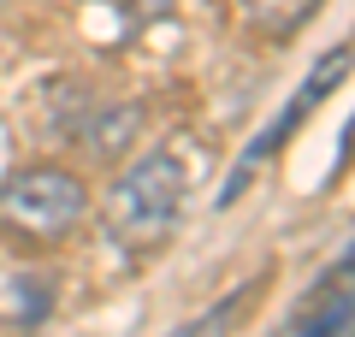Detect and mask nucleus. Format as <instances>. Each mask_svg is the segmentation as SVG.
Listing matches in <instances>:
<instances>
[{
    "label": "nucleus",
    "mask_w": 355,
    "mask_h": 337,
    "mask_svg": "<svg viewBox=\"0 0 355 337\" xmlns=\"http://www.w3.org/2000/svg\"><path fill=\"white\" fill-rule=\"evenodd\" d=\"M349 65H355V48H338V53H326V60H320L314 71L302 77V89H296L291 112H279V119H272V125H266L261 137H254V148L243 154V166H237V172H231V189L243 184V172H249V166L261 160V154H272V148H279V142H284V137H291V130H296V125H302V119H308V112L320 107V95H326V89H338V83H343V71H349ZM231 189H225V196H231Z\"/></svg>",
    "instance_id": "obj_4"
},
{
    "label": "nucleus",
    "mask_w": 355,
    "mask_h": 337,
    "mask_svg": "<svg viewBox=\"0 0 355 337\" xmlns=\"http://www.w3.org/2000/svg\"><path fill=\"white\" fill-rule=\"evenodd\" d=\"M349 337H355V325H349Z\"/></svg>",
    "instance_id": "obj_8"
},
{
    "label": "nucleus",
    "mask_w": 355,
    "mask_h": 337,
    "mask_svg": "<svg viewBox=\"0 0 355 337\" xmlns=\"http://www.w3.org/2000/svg\"><path fill=\"white\" fill-rule=\"evenodd\" d=\"M237 6L261 36H296L302 24L320 18V0H237Z\"/></svg>",
    "instance_id": "obj_6"
},
{
    "label": "nucleus",
    "mask_w": 355,
    "mask_h": 337,
    "mask_svg": "<svg viewBox=\"0 0 355 337\" xmlns=\"http://www.w3.org/2000/svg\"><path fill=\"white\" fill-rule=\"evenodd\" d=\"M355 154V119H349V130H343V160Z\"/></svg>",
    "instance_id": "obj_7"
},
{
    "label": "nucleus",
    "mask_w": 355,
    "mask_h": 337,
    "mask_svg": "<svg viewBox=\"0 0 355 337\" xmlns=\"http://www.w3.org/2000/svg\"><path fill=\"white\" fill-rule=\"evenodd\" d=\"M89 213V189L71 166H18L0 184V231L12 243H60L77 231V219Z\"/></svg>",
    "instance_id": "obj_2"
},
{
    "label": "nucleus",
    "mask_w": 355,
    "mask_h": 337,
    "mask_svg": "<svg viewBox=\"0 0 355 337\" xmlns=\"http://www.w3.org/2000/svg\"><path fill=\"white\" fill-rule=\"evenodd\" d=\"M137 125H142V107H95L89 119L71 125V137L89 160H119L130 148V137H137Z\"/></svg>",
    "instance_id": "obj_5"
},
{
    "label": "nucleus",
    "mask_w": 355,
    "mask_h": 337,
    "mask_svg": "<svg viewBox=\"0 0 355 337\" xmlns=\"http://www.w3.org/2000/svg\"><path fill=\"white\" fill-rule=\"evenodd\" d=\"M196 184V160L184 154V142H160L142 160H130L119 172V184L107 189L101 219L125 249H142V243L172 237V225L184 219V201H190Z\"/></svg>",
    "instance_id": "obj_1"
},
{
    "label": "nucleus",
    "mask_w": 355,
    "mask_h": 337,
    "mask_svg": "<svg viewBox=\"0 0 355 337\" xmlns=\"http://www.w3.org/2000/svg\"><path fill=\"white\" fill-rule=\"evenodd\" d=\"M349 325H355V249L296 296L291 337H349Z\"/></svg>",
    "instance_id": "obj_3"
}]
</instances>
